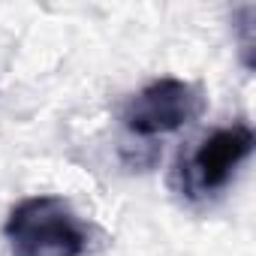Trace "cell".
<instances>
[{"instance_id":"obj_1","label":"cell","mask_w":256,"mask_h":256,"mask_svg":"<svg viewBox=\"0 0 256 256\" xmlns=\"http://www.w3.org/2000/svg\"><path fill=\"white\" fill-rule=\"evenodd\" d=\"M4 238L12 256H88L94 232L64 196H28L6 223Z\"/></svg>"},{"instance_id":"obj_4","label":"cell","mask_w":256,"mask_h":256,"mask_svg":"<svg viewBox=\"0 0 256 256\" xmlns=\"http://www.w3.org/2000/svg\"><path fill=\"white\" fill-rule=\"evenodd\" d=\"M253 6H244L241 10V22L235 24L241 30V58H244V66L253 70Z\"/></svg>"},{"instance_id":"obj_3","label":"cell","mask_w":256,"mask_h":256,"mask_svg":"<svg viewBox=\"0 0 256 256\" xmlns=\"http://www.w3.org/2000/svg\"><path fill=\"white\" fill-rule=\"evenodd\" d=\"M253 145H256V136L250 130V124L244 120L208 133L178 169L181 193L187 199H208L223 193L235 178V172L244 166V160L253 154Z\"/></svg>"},{"instance_id":"obj_2","label":"cell","mask_w":256,"mask_h":256,"mask_svg":"<svg viewBox=\"0 0 256 256\" xmlns=\"http://www.w3.org/2000/svg\"><path fill=\"white\" fill-rule=\"evenodd\" d=\"M205 112V90L184 78H154L120 106V124L139 139L178 133Z\"/></svg>"}]
</instances>
